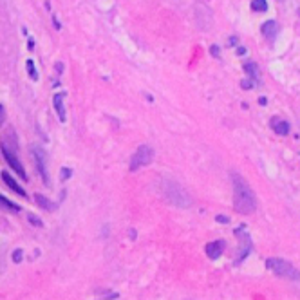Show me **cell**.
<instances>
[{"mask_svg":"<svg viewBox=\"0 0 300 300\" xmlns=\"http://www.w3.org/2000/svg\"><path fill=\"white\" fill-rule=\"evenodd\" d=\"M232 185H234V208L240 215H250L257 210V199L253 193L252 186L246 179L237 172H232Z\"/></svg>","mask_w":300,"mask_h":300,"instance_id":"cell-1","label":"cell"},{"mask_svg":"<svg viewBox=\"0 0 300 300\" xmlns=\"http://www.w3.org/2000/svg\"><path fill=\"white\" fill-rule=\"evenodd\" d=\"M18 141L15 139V136H13V132L9 130L6 136V139L0 143V152H2V156H4V159H6V163L9 165V167L17 172L22 179H27V175H25V170L24 167H22V163H20V159H18Z\"/></svg>","mask_w":300,"mask_h":300,"instance_id":"cell-2","label":"cell"},{"mask_svg":"<svg viewBox=\"0 0 300 300\" xmlns=\"http://www.w3.org/2000/svg\"><path fill=\"white\" fill-rule=\"evenodd\" d=\"M266 266H268V270L273 271L275 275L282 277V279H288V280H293V282L300 280V271L297 270L291 262L284 260V258L270 257L268 260H266Z\"/></svg>","mask_w":300,"mask_h":300,"instance_id":"cell-3","label":"cell"},{"mask_svg":"<svg viewBox=\"0 0 300 300\" xmlns=\"http://www.w3.org/2000/svg\"><path fill=\"white\" fill-rule=\"evenodd\" d=\"M165 193H167L168 201L174 203L175 206H179V208H186L188 204L192 203L185 188L181 185H177V183H174V181H167V185H165Z\"/></svg>","mask_w":300,"mask_h":300,"instance_id":"cell-4","label":"cell"},{"mask_svg":"<svg viewBox=\"0 0 300 300\" xmlns=\"http://www.w3.org/2000/svg\"><path fill=\"white\" fill-rule=\"evenodd\" d=\"M152 159H154V150L149 145H141L130 157V170H139L141 167H147L152 163Z\"/></svg>","mask_w":300,"mask_h":300,"instance_id":"cell-5","label":"cell"},{"mask_svg":"<svg viewBox=\"0 0 300 300\" xmlns=\"http://www.w3.org/2000/svg\"><path fill=\"white\" fill-rule=\"evenodd\" d=\"M33 157H35L36 168H38V172L42 175L43 183H49V174H47V168H45V154H43V150L40 147H33Z\"/></svg>","mask_w":300,"mask_h":300,"instance_id":"cell-6","label":"cell"},{"mask_svg":"<svg viewBox=\"0 0 300 300\" xmlns=\"http://www.w3.org/2000/svg\"><path fill=\"white\" fill-rule=\"evenodd\" d=\"M204 252H206V255L210 258H219L222 255V252H224V242L222 240H214V242H208L206 244V248H204Z\"/></svg>","mask_w":300,"mask_h":300,"instance_id":"cell-7","label":"cell"},{"mask_svg":"<svg viewBox=\"0 0 300 300\" xmlns=\"http://www.w3.org/2000/svg\"><path fill=\"white\" fill-rule=\"evenodd\" d=\"M2 181H4V183H6V185L9 186V188H11L13 192H17L18 195H22V197H27V193H25L24 188H22V186L18 185L17 181L13 179V175L9 174V172H6V170L2 172Z\"/></svg>","mask_w":300,"mask_h":300,"instance_id":"cell-8","label":"cell"},{"mask_svg":"<svg viewBox=\"0 0 300 300\" xmlns=\"http://www.w3.org/2000/svg\"><path fill=\"white\" fill-rule=\"evenodd\" d=\"M64 98H65V92H60V94H56L54 96V108H56V112H58V116H60V121H64L65 123L67 120V114H65V108H64Z\"/></svg>","mask_w":300,"mask_h":300,"instance_id":"cell-9","label":"cell"},{"mask_svg":"<svg viewBox=\"0 0 300 300\" xmlns=\"http://www.w3.org/2000/svg\"><path fill=\"white\" fill-rule=\"evenodd\" d=\"M277 33H279V25H277L275 20H266L264 24H262V35L266 38H273Z\"/></svg>","mask_w":300,"mask_h":300,"instance_id":"cell-10","label":"cell"},{"mask_svg":"<svg viewBox=\"0 0 300 300\" xmlns=\"http://www.w3.org/2000/svg\"><path fill=\"white\" fill-rule=\"evenodd\" d=\"M35 201H36V204H38L40 208H43V210L53 212L54 208H56V204H54L53 201H49L47 197H43L42 193H35Z\"/></svg>","mask_w":300,"mask_h":300,"instance_id":"cell-11","label":"cell"},{"mask_svg":"<svg viewBox=\"0 0 300 300\" xmlns=\"http://www.w3.org/2000/svg\"><path fill=\"white\" fill-rule=\"evenodd\" d=\"M271 127H273V130H275L279 136H286V134H289V123L284 120H273V123H271Z\"/></svg>","mask_w":300,"mask_h":300,"instance_id":"cell-12","label":"cell"},{"mask_svg":"<svg viewBox=\"0 0 300 300\" xmlns=\"http://www.w3.org/2000/svg\"><path fill=\"white\" fill-rule=\"evenodd\" d=\"M0 206H4L6 210H9V212H20L22 208L18 206V204H15V203H11L9 199H6L2 193H0Z\"/></svg>","mask_w":300,"mask_h":300,"instance_id":"cell-13","label":"cell"},{"mask_svg":"<svg viewBox=\"0 0 300 300\" xmlns=\"http://www.w3.org/2000/svg\"><path fill=\"white\" fill-rule=\"evenodd\" d=\"M252 7H253V11H266V9H268V4H266V0H253Z\"/></svg>","mask_w":300,"mask_h":300,"instance_id":"cell-14","label":"cell"},{"mask_svg":"<svg viewBox=\"0 0 300 300\" xmlns=\"http://www.w3.org/2000/svg\"><path fill=\"white\" fill-rule=\"evenodd\" d=\"M27 72H29V76L33 80H38V72H36V69H35V62L27 60Z\"/></svg>","mask_w":300,"mask_h":300,"instance_id":"cell-15","label":"cell"},{"mask_svg":"<svg viewBox=\"0 0 300 300\" xmlns=\"http://www.w3.org/2000/svg\"><path fill=\"white\" fill-rule=\"evenodd\" d=\"M29 222L33 224V226H38V228L42 226V221H40V219H38L36 215H29Z\"/></svg>","mask_w":300,"mask_h":300,"instance_id":"cell-16","label":"cell"},{"mask_svg":"<svg viewBox=\"0 0 300 300\" xmlns=\"http://www.w3.org/2000/svg\"><path fill=\"white\" fill-rule=\"evenodd\" d=\"M71 170H69V168H62V179L65 181V179H69V177H71Z\"/></svg>","mask_w":300,"mask_h":300,"instance_id":"cell-17","label":"cell"},{"mask_svg":"<svg viewBox=\"0 0 300 300\" xmlns=\"http://www.w3.org/2000/svg\"><path fill=\"white\" fill-rule=\"evenodd\" d=\"M13 260H15V262H20V260H22V250H17V252L13 253Z\"/></svg>","mask_w":300,"mask_h":300,"instance_id":"cell-18","label":"cell"},{"mask_svg":"<svg viewBox=\"0 0 300 300\" xmlns=\"http://www.w3.org/2000/svg\"><path fill=\"white\" fill-rule=\"evenodd\" d=\"M217 221H221V222H228V217H224V215H217Z\"/></svg>","mask_w":300,"mask_h":300,"instance_id":"cell-19","label":"cell"},{"mask_svg":"<svg viewBox=\"0 0 300 300\" xmlns=\"http://www.w3.org/2000/svg\"><path fill=\"white\" fill-rule=\"evenodd\" d=\"M252 82H242V87H244V89H250V87H252Z\"/></svg>","mask_w":300,"mask_h":300,"instance_id":"cell-20","label":"cell"},{"mask_svg":"<svg viewBox=\"0 0 300 300\" xmlns=\"http://www.w3.org/2000/svg\"><path fill=\"white\" fill-rule=\"evenodd\" d=\"M2 112H4V110H2V105H0V121H2Z\"/></svg>","mask_w":300,"mask_h":300,"instance_id":"cell-21","label":"cell"}]
</instances>
